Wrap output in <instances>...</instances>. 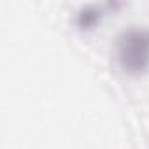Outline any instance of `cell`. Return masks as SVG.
I'll return each instance as SVG.
<instances>
[{
	"mask_svg": "<svg viewBox=\"0 0 149 149\" xmlns=\"http://www.w3.org/2000/svg\"><path fill=\"white\" fill-rule=\"evenodd\" d=\"M118 7H121V2H116V0L114 2H104V4H86L81 9H77V13L74 14L72 23L79 30H91L102 21V18L111 9L114 11Z\"/></svg>",
	"mask_w": 149,
	"mask_h": 149,
	"instance_id": "cell-2",
	"label": "cell"
},
{
	"mask_svg": "<svg viewBox=\"0 0 149 149\" xmlns=\"http://www.w3.org/2000/svg\"><path fill=\"white\" fill-rule=\"evenodd\" d=\"M114 60L126 76L140 77L149 72V26H125L114 39Z\"/></svg>",
	"mask_w": 149,
	"mask_h": 149,
	"instance_id": "cell-1",
	"label": "cell"
}]
</instances>
